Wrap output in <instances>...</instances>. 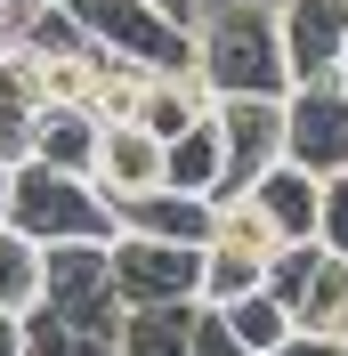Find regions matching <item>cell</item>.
I'll return each mask as SVG.
<instances>
[{"label":"cell","instance_id":"8fae6325","mask_svg":"<svg viewBox=\"0 0 348 356\" xmlns=\"http://www.w3.org/2000/svg\"><path fill=\"white\" fill-rule=\"evenodd\" d=\"M122 227L162 235V243H211V235H219V202L211 195H178V186H154V195L122 202Z\"/></svg>","mask_w":348,"mask_h":356},{"label":"cell","instance_id":"8992f818","mask_svg":"<svg viewBox=\"0 0 348 356\" xmlns=\"http://www.w3.org/2000/svg\"><path fill=\"white\" fill-rule=\"evenodd\" d=\"M276 41H283V73L300 81H340L348 57V0H276Z\"/></svg>","mask_w":348,"mask_h":356},{"label":"cell","instance_id":"ba28073f","mask_svg":"<svg viewBox=\"0 0 348 356\" xmlns=\"http://www.w3.org/2000/svg\"><path fill=\"white\" fill-rule=\"evenodd\" d=\"M89 186L122 211L130 195H154L162 186V138L146 122H106L97 130V162H89Z\"/></svg>","mask_w":348,"mask_h":356},{"label":"cell","instance_id":"7c38bea8","mask_svg":"<svg viewBox=\"0 0 348 356\" xmlns=\"http://www.w3.org/2000/svg\"><path fill=\"white\" fill-rule=\"evenodd\" d=\"M97 130H106L97 106H33V154H24V162H49V170H81L89 178Z\"/></svg>","mask_w":348,"mask_h":356},{"label":"cell","instance_id":"52a82bcc","mask_svg":"<svg viewBox=\"0 0 348 356\" xmlns=\"http://www.w3.org/2000/svg\"><path fill=\"white\" fill-rule=\"evenodd\" d=\"M211 113H219V138H227V195H243L267 162H283V97H219Z\"/></svg>","mask_w":348,"mask_h":356},{"label":"cell","instance_id":"cb8c5ba5","mask_svg":"<svg viewBox=\"0 0 348 356\" xmlns=\"http://www.w3.org/2000/svg\"><path fill=\"white\" fill-rule=\"evenodd\" d=\"M154 8H162V17H178V24H195V17H203V0H154Z\"/></svg>","mask_w":348,"mask_h":356},{"label":"cell","instance_id":"4316f807","mask_svg":"<svg viewBox=\"0 0 348 356\" xmlns=\"http://www.w3.org/2000/svg\"><path fill=\"white\" fill-rule=\"evenodd\" d=\"M340 89H348V57H340Z\"/></svg>","mask_w":348,"mask_h":356},{"label":"cell","instance_id":"5b68a950","mask_svg":"<svg viewBox=\"0 0 348 356\" xmlns=\"http://www.w3.org/2000/svg\"><path fill=\"white\" fill-rule=\"evenodd\" d=\"M283 162L332 178L348 162V89L340 81H300L283 89Z\"/></svg>","mask_w":348,"mask_h":356},{"label":"cell","instance_id":"2e32d148","mask_svg":"<svg viewBox=\"0 0 348 356\" xmlns=\"http://www.w3.org/2000/svg\"><path fill=\"white\" fill-rule=\"evenodd\" d=\"M41 300V243L0 219V316H24Z\"/></svg>","mask_w":348,"mask_h":356},{"label":"cell","instance_id":"44dd1931","mask_svg":"<svg viewBox=\"0 0 348 356\" xmlns=\"http://www.w3.org/2000/svg\"><path fill=\"white\" fill-rule=\"evenodd\" d=\"M195 356H251V348L227 332V316H219V308H203V324H195Z\"/></svg>","mask_w":348,"mask_h":356},{"label":"cell","instance_id":"484cf974","mask_svg":"<svg viewBox=\"0 0 348 356\" xmlns=\"http://www.w3.org/2000/svg\"><path fill=\"white\" fill-rule=\"evenodd\" d=\"M0 81H8V49H0Z\"/></svg>","mask_w":348,"mask_h":356},{"label":"cell","instance_id":"d6986e66","mask_svg":"<svg viewBox=\"0 0 348 356\" xmlns=\"http://www.w3.org/2000/svg\"><path fill=\"white\" fill-rule=\"evenodd\" d=\"M33 154V97L17 89V73L0 81V162H24Z\"/></svg>","mask_w":348,"mask_h":356},{"label":"cell","instance_id":"4fadbf2b","mask_svg":"<svg viewBox=\"0 0 348 356\" xmlns=\"http://www.w3.org/2000/svg\"><path fill=\"white\" fill-rule=\"evenodd\" d=\"M219 97H211V81H203V65H178V73H146V97H138V113L130 122H146L162 146H171L187 122H203Z\"/></svg>","mask_w":348,"mask_h":356},{"label":"cell","instance_id":"6da1fadb","mask_svg":"<svg viewBox=\"0 0 348 356\" xmlns=\"http://www.w3.org/2000/svg\"><path fill=\"white\" fill-rule=\"evenodd\" d=\"M195 65L211 97H283V41H276V0H203L195 17Z\"/></svg>","mask_w":348,"mask_h":356},{"label":"cell","instance_id":"ffe728a7","mask_svg":"<svg viewBox=\"0 0 348 356\" xmlns=\"http://www.w3.org/2000/svg\"><path fill=\"white\" fill-rule=\"evenodd\" d=\"M316 243L348 259V162L324 178V211H316Z\"/></svg>","mask_w":348,"mask_h":356},{"label":"cell","instance_id":"e0dca14e","mask_svg":"<svg viewBox=\"0 0 348 356\" xmlns=\"http://www.w3.org/2000/svg\"><path fill=\"white\" fill-rule=\"evenodd\" d=\"M267 284V259H251V251L235 243H203V308H227V300H243V291H260Z\"/></svg>","mask_w":348,"mask_h":356},{"label":"cell","instance_id":"603a6c76","mask_svg":"<svg viewBox=\"0 0 348 356\" xmlns=\"http://www.w3.org/2000/svg\"><path fill=\"white\" fill-rule=\"evenodd\" d=\"M0 356H24V316H0Z\"/></svg>","mask_w":348,"mask_h":356},{"label":"cell","instance_id":"ac0fdd59","mask_svg":"<svg viewBox=\"0 0 348 356\" xmlns=\"http://www.w3.org/2000/svg\"><path fill=\"white\" fill-rule=\"evenodd\" d=\"M219 243L251 251V259H276V251H283V227L267 219L251 195H227V202H219Z\"/></svg>","mask_w":348,"mask_h":356},{"label":"cell","instance_id":"3957f363","mask_svg":"<svg viewBox=\"0 0 348 356\" xmlns=\"http://www.w3.org/2000/svg\"><path fill=\"white\" fill-rule=\"evenodd\" d=\"M73 24H81L97 49H113V57H130V65L146 73H178L195 65V24L162 17L154 0H65Z\"/></svg>","mask_w":348,"mask_h":356},{"label":"cell","instance_id":"9c48e42d","mask_svg":"<svg viewBox=\"0 0 348 356\" xmlns=\"http://www.w3.org/2000/svg\"><path fill=\"white\" fill-rule=\"evenodd\" d=\"M243 195L283 227V243H316V211H324V178H316V170H300V162H267Z\"/></svg>","mask_w":348,"mask_h":356},{"label":"cell","instance_id":"9a60e30c","mask_svg":"<svg viewBox=\"0 0 348 356\" xmlns=\"http://www.w3.org/2000/svg\"><path fill=\"white\" fill-rule=\"evenodd\" d=\"M219 316H227V332H235V340H243L251 356H276L283 340L300 332V324H292V308H283V300H276L267 284H260V291H243V300H227Z\"/></svg>","mask_w":348,"mask_h":356},{"label":"cell","instance_id":"7a4b0ae2","mask_svg":"<svg viewBox=\"0 0 348 356\" xmlns=\"http://www.w3.org/2000/svg\"><path fill=\"white\" fill-rule=\"evenodd\" d=\"M8 227H24L33 243H113L122 235V211L81 170L17 162V178H8Z\"/></svg>","mask_w":348,"mask_h":356},{"label":"cell","instance_id":"7402d4cb","mask_svg":"<svg viewBox=\"0 0 348 356\" xmlns=\"http://www.w3.org/2000/svg\"><path fill=\"white\" fill-rule=\"evenodd\" d=\"M276 356H340V340H332V332H292Z\"/></svg>","mask_w":348,"mask_h":356},{"label":"cell","instance_id":"d4e9b609","mask_svg":"<svg viewBox=\"0 0 348 356\" xmlns=\"http://www.w3.org/2000/svg\"><path fill=\"white\" fill-rule=\"evenodd\" d=\"M8 178H17V162H0V219H8Z\"/></svg>","mask_w":348,"mask_h":356},{"label":"cell","instance_id":"30bf717a","mask_svg":"<svg viewBox=\"0 0 348 356\" xmlns=\"http://www.w3.org/2000/svg\"><path fill=\"white\" fill-rule=\"evenodd\" d=\"M162 186H178V195H227V138H219V113H203V122H187V130L162 146Z\"/></svg>","mask_w":348,"mask_h":356},{"label":"cell","instance_id":"5bb4252c","mask_svg":"<svg viewBox=\"0 0 348 356\" xmlns=\"http://www.w3.org/2000/svg\"><path fill=\"white\" fill-rule=\"evenodd\" d=\"M203 300H154V308H122V356H195Z\"/></svg>","mask_w":348,"mask_h":356},{"label":"cell","instance_id":"277c9868","mask_svg":"<svg viewBox=\"0 0 348 356\" xmlns=\"http://www.w3.org/2000/svg\"><path fill=\"white\" fill-rule=\"evenodd\" d=\"M106 275L122 308H154V300H203V243H162L122 227L106 243Z\"/></svg>","mask_w":348,"mask_h":356}]
</instances>
